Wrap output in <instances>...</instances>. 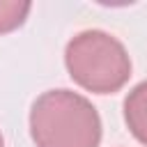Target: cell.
<instances>
[{
  "label": "cell",
  "mask_w": 147,
  "mask_h": 147,
  "mask_svg": "<svg viewBox=\"0 0 147 147\" xmlns=\"http://www.w3.org/2000/svg\"><path fill=\"white\" fill-rule=\"evenodd\" d=\"M64 64L74 83L94 94H113L131 76V57L124 44L103 30L78 32L67 44Z\"/></svg>",
  "instance_id": "7a4b0ae2"
},
{
  "label": "cell",
  "mask_w": 147,
  "mask_h": 147,
  "mask_svg": "<svg viewBox=\"0 0 147 147\" xmlns=\"http://www.w3.org/2000/svg\"><path fill=\"white\" fill-rule=\"evenodd\" d=\"M32 5L23 0H0V34L21 28L30 14Z\"/></svg>",
  "instance_id": "277c9868"
},
{
  "label": "cell",
  "mask_w": 147,
  "mask_h": 147,
  "mask_svg": "<svg viewBox=\"0 0 147 147\" xmlns=\"http://www.w3.org/2000/svg\"><path fill=\"white\" fill-rule=\"evenodd\" d=\"M30 136L37 147H99L101 117L83 94L48 90L32 103Z\"/></svg>",
  "instance_id": "6da1fadb"
},
{
  "label": "cell",
  "mask_w": 147,
  "mask_h": 147,
  "mask_svg": "<svg viewBox=\"0 0 147 147\" xmlns=\"http://www.w3.org/2000/svg\"><path fill=\"white\" fill-rule=\"evenodd\" d=\"M124 119L136 140L147 145V80L138 83L124 99Z\"/></svg>",
  "instance_id": "3957f363"
},
{
  "label": "cell",
  "mask_w": 147,
  "mask_h": 147,
  "mask_svg": "<svg viewBox=\"0 0 147 147\" xmlns=\"http://www.w3.org/2000/svg\"><path fill=\"white\" fill-rule=\"evenodd\" d=\"M0 147H5V140H2V133H0Z\"/></svg>",
  "instance_id": "5b68a950"
}]
</instances>
